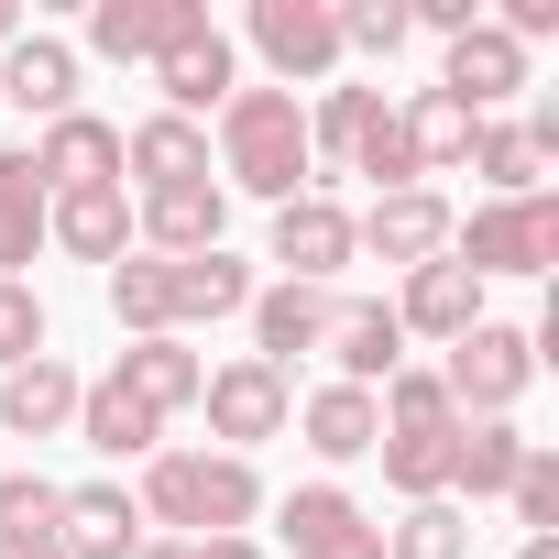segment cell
Here are the masks:
<instances>
[{
	"instance_id": "cell-1",
	"label": "cell",
	"mask_w": 559,
	"mask_h": 559,
	"mask_svg": "<svg viewBox=\"0 0 559 559\" xmlns=\"http://www.w3.org/2000/svg\"><path fill=\"white\" fill-rule=\"evenodd\" d=\"M209 154H219V198H263V209H286V198L319 187V165H308V110H297L286 88H230Z\"/></svg>"
},
{
	"instance_id": "cell-2",
	"label": "cell",
	"mask_w": 559,
	"mask_h": 559,
	"mask_svg": "<svg viewBox=\"0 0 559 559\" xmlns=\"http://www.w3.org/2000/svg\"><path fill=\"white\" fill-rule=\"evenodd\" d=\"M132 504H143V526H165V537H252L263 472L230 461V450H154L143 483H132Z\"/></svg>"
},
{
	"instance_id": "cell-3",
	"label": "cell",
	"mask_w": 559,
	"mask_h": 559,
	"mask_svg": "<svg viewBox=\"0 0 559 559\" xmlns=\"http://www.w3.org/2000/svg\"><path fill=\"white\" fill-rule=\"evenodd\" d=\"M450 263L461 274H548L559 263V187H537V198H483L461 230H450Z\"/></svg>"
},
{
	"instance_id": "cell-4",
	"label": "cell",
	"mask_w": 559,
	"mask_h": 559,
	"mask_svg": "<svg viewBox=\"0 0 559 559\" xmlns=\"http://www.w3.org/2000/svg\"><path fill=\"white\" fill-rule=\"evenodd\" d=\"M526 384H537V330H504V319L461 330V341H450V362H439L450 417H515V406H526Z\"/></svg>"
},
{
	"instance_id": "cell-5",
	"label": "cell",
	"mask_w": 559,
	"mask_h": 559,
	"mask_svg": "<svg viewBox=\"0 0 559 559\" xmlns=\"http://www.w3.org/2000/svg\"><path fill=\"white\" fill-rule=\"evenodd\" d=\"M252 56L274 67V88H330L341 78V12H330V0H252Z\"/></svg>"
},
{
	"instance_id": "cell-6",
	"label": "cell",
	"mask_w": 559,
	"mask_h": 559,
	"mask_svg": "<svg viewBox=\"0 0 559 559\" xmlns=\"http://www.w3.org/2000/svg\"><path fill=\"white\" fill-rule=\"evenodd\" d=\"M198 406H209V439L230 450V461H252L263 439H286V417H297V395H286V373L274 362H209V384H198Z\"/></svg>"
},
{
	"instance_id": "cell-7",
	"label": "cell",
	"mask_w": 559,
	"mask_h": 559,
	"mask_svg": "<svg viewBox=\"0 0 559 559\" xmlns=\"http://www.w3.org/2000/svg\"><path fill=\"white\" fill-rule=\"evenodd\" d=\"M274 537H286L297 559H384V526H373L362 493H341V483H297L286 504H274Z\"/></svg>"
},
{
	"instance_id": "cell-8",
	"label": "cell",
	"mask_w": 559,
	"mask_h": 559,
	"mask_svg": "<svg viewBox=\"0 0 559 559\" xmlns=\"http://www.w3.org/2000/svg\"><path fill=\"white\" fill-rule=\"evenodd\" d=\"M450 230H461V209H450L439 187H395V198H373V209L352 219V241H362L373 263H395V274L439 263V252H450Z\"/></svg>"
},
{
	"instance_id": "cell-9",
	"label": "cell",
	"mask_w": 559,
	"mask_h": 559,
	"mask_svg": "<svg viewBox=\"0 0 559 559\" xmlns=\"http://www.w3.org/2000/svg\"><path fill=\"white\" fill-rule=\"evenodd\" d=\"M23 154H34L45 198H78V187H121V121H99V110H67V121H45Z\"/></svg>"
},
{
	"instance_id": "cell-10",
	"label": "cell",
	"mask_w": 559,
	"mask_h": 559,
	"mask_svg": "<svg viewBox=\"0 0 559 559\" xmlns=\"http://www.w3.org/2000/svg\"><path fill=\"white\" fill-rule=\"evenodd\" d=\"M319 352H330V384H362V395H384V384L406 373V330H395L384 297H341Z\"/></svg>"
},
{
	"instance_id": "cell-11",
	"label": "cell",
	"mask_w": 559,
	"mask_h": 559,
	"mask_svg": "<svg viewBox=\"0 0 559 559\" xmlns=\"http://www.w3.org/2000/svg\"><path fill=\"white\" fill-rule=\"evenodd\" d=\"M352 252H362V241H352V209H341L330 187H308V198L274 209V263H286V286H330Z\"/></svg>"
},
{
	"instance_id": "cell-12",
	"label": "cell",
	"mask_w": 559,
	"mask_h": 559,
	"mask_svg": "<svg viewBox=\"0 0 559 559\" xmlns=\"http://www.w3.org/2000/svg\"><path fill=\"white\" fill-rule=\"evenodd\" d=\"M209 23V0H99L88 12V56H110V67H154L165 45H187Z\"/></svg>"
},
{
	"instance_id": "cell-13",
	"label": "cell",
	"mask_w": 559,
	"mask_h": 559,
	"mask_svg": "<svg viewBox=\"0 0 559 559\" xmlns=\"http://www.w3.org/2000/svg\"><path fill=\"white\" fill-rule=\"evenodd\" d=\"M154 88H165V110H176V121H219V99L241 88V45H230L219 23H198L187 45H165V56H154Z\"/></svg>"
},
{
	"instance_id": "cell-14",
	"label": "cell",
	"mask_w": 559,
	"mask_h": 559,
	"mask_svg": "<svg viewBox=\"0 0 559 559\" xmlns=\"http://www.w3.org/2000/svg\"><path fill=\"white\" fill-rule=\"evenodd\" d=\"M384 308H395V330H406V341H439V352H450L461 330H483V274H461V263L439 252V263H417V274H406Z\"/></svg>"
},
{
	"instance_id": "cell-15",
	"label": "cell",
	"mask_w": 559,
	"mask_h": 559,
	"mask_svg": "<svg viewBox=\"0 0 559 559\" xmlns=\"http://www.w3.org/2000/svg\"><path fill=\"white\" fill-rule=\"evenodd\" d=\"M330 286H286V274H274V286H252V362H274V373H286V362H308L319 341H330Z\"/></svg>"
},
{
	"instance_id": "cell-16",
	"label": "cell",
	"mask_w": 559,
	"mask_h": 559,
	"mask_svg": "<svg viewBox=\"0 0 559 559\" xmlns=\"http://www.w3.org/2000/svg\"><path fill=\"white\" fill-rule=\"evenodd\" d=\"M121 176L132 198H165V187H198L209 176V121H176V110H143L121 132Z\"/></svg>"
},
{
	"instance_id": "cell-17",
	"label": "cell",
	"mask_w": 559,
	"mask_h": 559,
	"mask_svg": "<svg viewBox=\"0 0 559 559\" xmlns=\"http://www.w3.org/2000/svg\"><path fill=\"white\" fill-rule=\"evenodd\" d=\"M219 230H230V198H219V176H198V187H165V198H132V241H143V252H165V263H187V252H219Z\"/></svg>"
},
{
	"instance_id": "cell-18",
	"label": "cell",
	"mask_w": 559,
	"mask_h": 559,
	"mask_svg": "<svg viewBox=\"0 0 559 559\" xmlns=\"http://www.w3.org/2000/svg\"><path fill=\"white\" fill-rule=\"evenodd\" d=\"M78 395H88V373L56 362V352H34V362L0 373V428H12V439H67L78 428Z\"/></svg>"
},
{
	"instance_id": "cell-19",
	"label": "cell",
	"mask_w": 559,
	"mask_h": 559,
	"mask_svg": "<svg viewBox=\"0 0 559 559\" xmlns=\"http://www.w3.org/2000/svg\"><path fill=\"white\" fill-rule=\"evenodd\" d=\"M439 88H450L472 121H493V110L526 88V45H515V34H493V23H472V34L439 56Z\"/></svg>"
},
{
	"instance_id": "cell-20",
	"label": "cell",
	"mask_w": 559,
	"mask_h": 559,
	"mask_svg": "<svg viewBox=\"0 0 559 559\" xmlns=\"http://www.w3.org/2000/svg\"><path fill=\"white\" fill-rule=\"evenodd\" d=\"M0 99H12L34 132L67 121V110H78V45H67V34H23L12 56H0Z\"/></svg>"
},
{
	"instance_id": "cell-21",
	"label": "cell",
	"mask_w": 559,
	"mask_h": 559,
	"mask_svg": "<svg viewBox=\"0 0 559 559\" xmlns=\"http://www.w3.org/2000/svg\"><path fill=\"white\" fill-rule=\"evenodd\" d=\"M45 241H56L67 263H121V252H143V241H132V187H78V198H56V209H45Z\"/></svg>"
},
{
	"instance_id": "cell-22",
	"label": "cell",
	"mask_w": 559,
	"mask_h": 559,
	"mask_svg": "<svg viewBox=\"0 0 559 559\" xmlns=\"http://www.w3.org/2000/svg\"><path fill=\"white\" fill-rule=\"evenodd\" d=\"M154 526H143V504L121 493V483H67V515H56V548L67 559H132Z\"/></svg>"
},
{
	"instance_id": "cell-23",
	"label": "cell",
	"mask_w": 559,
	"mask_h": 559,
	"mask_svg": "<svg viewBox=\"0 0 559 559\" xmlns=\"http://www.w3.org/2000/svg\"><path fill=\"white\" fill-rule=\"evenodd\" d=\"M515 461H526V428H515V417H461V439H450V504H461V515H472V504H504Z\"/></svg>"
},
{
	"instance_id": "cell-24",
	"label": "cell",
	"mask_w": 559,
	"mask_h": 559,
	"mask_svg": "<svg viewBox=\"0 0 559 559\" xmlns=\"http://www.w3.org/2000/svg\"><path fill=\"white\" fill-rule=\"evenodd\" d=\"M110 384H121V395H143L154 417H187V406H198V384H209V362H198V352L165 330V341H121Z\"/></svg>"
},
{
	"instance_id": "cell-25",
	"label": "cell",
	"mask_w": 559,
	"mask_h": 559,
	"mask_svg": "<svg viewBox=\"0 0 559 559\" xmlns=\"http://www.w3.org/2000/svg\"><path fill=\"white\" fill-rule=\"evenodd\" d=\"M78 439H88L99 461H154V450H165V417H154L143 395H121V384L99 373V384L78 395Z\"/></svg>"
},
{
	"instance_id": "cell-26",
	"label": "cell",
	"mask_w": 559,
	"mask_h": 559,
	"mask_svg": "<svg viewBox=\"0 0 559 559\" xmlns=\"http://www.w3.org/2000/svg\"><path fill=\"white\" fill-rule=\"evenodd\" d=\"M297 439H308L319 461H373V439H384V406H373L362 384H319V395L297 406Z\"/></svg>"
},
{
	"instance_id": "cell-27",
	"label": "cell",
	"mask_w": 559,
	"mask_h": 559,
	"mask_svg": "<svg viewBox=\"0 0 559 559\" xmlns=\"http://www.w3.org/2000/svg\"><path fill=\"white\" fill-rule=\"evenodd\" d=\"M241 308H252V263H241L230 241L176 263V341H187V330H209V319H241Z\"/></svg>"
},
{
	"instance_id": "cell-28",
	"label": "cell",
	"mask_w": 559,
	"mask_h": 559,
	"mask_svg": "<svg viewBox=\"0 0 559 559\" xmlns=\"http://www.w3.org/2000/svg\"><path fill=\"white\" fill-rule=\"evenodd\" d=\"M45 176H34V154H0V286H23V263L45 252Z\"/></svg>"
},
{
	"instance_id": "cell-29",
	"label": "cell",
	"mask_w": 559,
	"mask_h": 559,
	"mask_svg": "<svg viewBox=\"0 0 559 559\" xmlns=\"http://www.w3.org/2000/svg\"><path fill=\"white\" fill-rule=\"evenodd\" d=\"M110 319H121L132 341H165V330H176V263H165V252H121V263H110Z\"/></svg>"
},
{
	"instance_id": "cell-30",
	"label": "cell",
	"mask_w": 559,
	"mask_h": 559,
	"mask_svg": "<svg viewBox=\"0 0 559 559\" xmlns=\"http://www.w3.org/2000/svg\"><path fill=\"white\" fill-rule=\"evenodd\" d=\"M395 121H406V154H417V187H428V176H450V165L472 154V132H483V121H472V110H461L450 88H417V99H406Z\"/></svg>"
},
{
	"instance_id": "cell-31",
	"label": "cell",
	"mask_w": 559,
	"mask_h": 559,
	"mask_svg": "<svg viewBox=\"0 0 559 559\" xmlns=\"http://www.w3.org/2000/svg\"><path fill=\"white\" fill-rule=\"evenodd\" d=\"M461 165L483 176V198H537V187H548V154L526 143V121H483Z\"/></svg>"
},
{
	"instance_id": "cell-32",
	"label": "cell",
	"mask_w": 559,
	"mask_h": 559,
	"mask_svg": "<svg viewBox=\"0 0 559 559\" xmlns=\"http://www.w3.org/2000/svg\"><path fill=\"white\" fill-rule=\"evenodd\" d=\"M450 439H461V428H384L373 461H384V483H395L406 504H439V493H450Z\"/></svg>"
},
{
	"instance_id": "cell-33",
	"label": "cell",
	"mask_w": 559,
	"mask_h": 559,
	"mask_svg": "<svg viewBox=\"0 0 559 559\" xmlns=\"http://www.w3.org/2000/svg\"><path fill=\"white\" fill-rule=\"evenodd\" d=\"M373 99H384V88H352V78H330L319 99H297V110H308V165H319V176L352 165V132L373 121Z\"/></svg>"
},
{
	"instance_id": "cell-34",
	"label": "cell",
	"mask_w": 559,
	"mask_h": 559,
	"mask_svg": "<svg viewBox=\"0 0 559 559\" xmlns=\"http://www.w3.org/2000/svg\"><path fill=\"white\" fill-rule=\"evenodd\" d=\"M341 176H373V198L417 187V154H406V121H395V99H373V121L352 132V165H341Z\"/></svg>"
},
{
	"instance_id": "cell-35",
	"label": "cell",
	"mask_w": 559,
	"mask_h": 559,
	"mask_svg": "<svg viewBox=\"0 0 559 559\" xmlns=\"http://www.w3.org/2000/svg\"><path fill=\"white\" fill-rule=\"evenodd\" d=\"M384 559H472V515L439 493V504H406L384 526Z\"/></svg>"
},
{
	"instance_id": "cell-36",
	"label": "cell",
	"mask_w": 559,
	"mask_h": 559,
	"mask_svg": "<svg viewBox=\"0 0 559 559\" xmlns=\"http://www.w3.org/2000/svg\"><path fill=\"white\" fill-rule=\"evenodd\" d=\"M56 515H67V483H45V472H0V548H45Z\"/></svg>"
},
{
	"instance_id": "cell-37",
	"label": "cell",
	"mask_w": 559,
	"mask_h": 559,
	"mask_svg": "<svg viewBox=\"0 0 559 559\" xmlns=\"http://www.w3.org/2000/svg\"><path fill=\"white\" fill-rule=\"evenodd\" d=\"M504 504H515V526H526V537H559V450H537V439H526V461H515Z\"/></svg>"
},
{
	"instance_id": "cell-38",
	"label": "cell",
	"mask_w": 559,
	"mask_h": 559,
	"mask_svg": "<svg viewBox=\"0 0 559 559\" xmlns=\"http://www.w3.org/2000/svg\"><path fill=\"white\" fill-rule=\"evenodd\" d=\"M373 406H384V428H461V417H450V395H439V362H406Z\"/></svg>"
},
{
	"instance_id": "cell-39",
	"label": "cell",
	"mask_w": 559,
	"mask_h": 559,
	"mask_svg": "<svg viewBox=\"0 0 559 559\" xmlns=\"http://www.w3.org/2000/svg\"><path fill=\"white\" fill-rule=\"evenodd\" d=\"M341 56H406V0H352L341 12Z\"/></svg>"
},
{
	"instance_id": "cell-40",
	"label": "cell",
	"mask_w": 559,
	"mask_h": 559,
	"mask_svg": "<svg viewBox=\"0 0 559 559\" xmlns=\"http://www.w3.org/2000/svg\"><path fill=\"white\" fill-rule=\"evenodd\" d=\"M34 352H45V297L34 286H0V373L34 362Z\"/></svg>"
},
{
	"instance_id": "cell-41",
	"label": "cell",
	"mask_w": 559,
	"mask_h": 559,
	"mask_svg": "<svg viewBox=\"0 0 559 559\" xmlns=\"http://www.w3.org/2000/svg\"><path fill=\"white\" fill-rule=\"evenodd\" d=\"M132 559H263V537H143Z\"/></svg>"
},
{
	"instance_id": "cell-42",
	"label": "cell",
	"mask_w": 559,
	"mask_h": 559,
	"mask_svg": "<svg viewBox=\"0 0 559 559\" xmlns=\"http://www.w3.org/2000/svg\"><path fill=\"white\" fill-rule=\"evenodd\" d=\"M493 34H515V45H548V34H559V0H504V12H493Z\"/></svg>"
},
{
	"instance_id": "cell-43",
	"label": "cell",
	"mask_w": 559,
	"mask_h": 559,
	"mask_svg": "<svg viewBox=\"0 0 559 559\" xmlns=\"http://www.w3.org/2000/svg\"><path fill=\"white\" fill-rule=\"evenodd\" d=\"M23 34H34V23H23V0H0V56H12Z\"/></svg>"
},
{
	"instance_id": "cell-44",
	"label": "cell",
	"mask_w": 559,
	"mask_h": 559,
	"mask_svg": "<svg viewBox=\"0 0 559 559\" xmlns=\"http://www.w3.org/2000/svg\"><path fill=\"white\" fill-rule=\"evenodd\" d=\"M0 559H67V548H56V537H45V548H0Z\"/></svg>"
},
{
	"instance_id": "cell-45",
	"label": "cell",
	"mask_w": 559,
	"mask_h": 559,
	"mask_svg": "<svg viewBox=\"0 0 559 559\" xmlns=\"http://www.w3.org/2000/svg\"><path fill=\"white\" fill-rule=\"evenodd\" d=\"M515 559H559V537H526V548H515Z\"/></svg>"
}]
</instances>
